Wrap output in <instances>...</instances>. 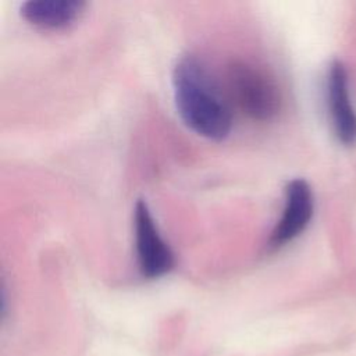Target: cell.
I'll return each instance as SVG.
<instances>
[{"label": "cell", "mask_w": 356, "mask_h": 356, "mask_svg": "<svg viewBox=\"0 0 356 356\" xmlns=\"http://www.w3.org/2000/svg\"><path fill=\"white\" fill-rule=\"evenodd\" d=\"M177 111L196 135L225 139L232 128V108L207 65L196 56L181 57L172 71Z\"/></svg>", "instance_id": "6da1fadb"}, {"label": "cell", "mask_w": 356, "mask_h": 356, "mask_svg": "<svg viewBox=\"0 0 356 356\" xmlns=\"http://www.w3.org/2000/svg\"><path fill=\"white\" fill-rule=\"evenodd\" d=\"M228 88L242 113L256 121H268L281 108V93L275 81L252 64L229 65Z\"/></svg>", "instance_id": "7a4b0ae2"}, {"label": "cell", "mask_w": 356, "mask_h": 356, "mask_svg": "<svg viewBox=\"0 0 356 356\" xmlns=\"http://www.w3.org/2000/svg\"><path fill=\"white\" fill-rule=\"evenodd\" d=\"M135 250L140 274L153 280L170 273L174 267V253L163 239L152 211L145 200H138L134 207Z\"/></svg>", "instance_id": "3957f363"}, {"label": "cell", "mask_w": 356, "mask_h": 356, "mask_svg": "<svg viewBox=\"0 0 356 356\" xmlns=\"http://www.w3.org/2000/svg\"><path fill=\"white\" fill-rule=\"evenodd\" d=\"M314 210L313 192L307 181L295 178L285 188L282 214L271 231L268 246L280 249L298 238L309 225Z\"/></svg>", "instance_id": "277c9868"}, {"label": "cell", "mask_w": 356, "mask_h": 356, "mask_svg": "<svg viewBox=\"0 0 356 356\" xmlns=\"http://www.w3.org/2000/svg\"><path fill=\"white\" fill-rule=\"evenodd\" d=\"M327 104L338 139L345 145L356 143V111L352 106L348 72L341 61H332L327 74Z\"/></svg>", "instance_id": "5b68a950"}, {"label": "cell", "mask_w": 356, "mask_h": 356, "mask_svg": "<svg viewBox=\"0 0 356 356\" xmlns=\"http://www.w3.org/2000/svg\"><path fill=\"white\" fill-rule=\"evenodd\" d=\"M86 3L81 0H29L21 4V17L31 25L58 31L75 24L85 13Z\"/></svg>", "instance_id": "8992f818"}]
</instances>
